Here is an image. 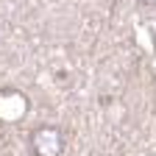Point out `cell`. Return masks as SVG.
<instances>
[{
  "mask_svg": "<svg viewBox=\"0 0 156 156\" xmlns=\"http://www.w3.org/2000/svg\"><path fill=\"white\" fill-rule=\"evenodd\" d=\"M28 148L34 156H64L67 151V136L58 126H36L28 134Z\"/></svg>",
  "mask_w": 156,
  "mask_h": 156,
  "instance_id": "cell-1",
  "label": "cell"
},
{
  "mask_svg": "<svg viewBox=\"0 0 156 156\" xmlns=\"http://www.w3.org/2000/svg\"><path fill=\"white\" fill-rule=\"evenodd\" d=\"M142 6H156V0H140Z\"/></svg>",
  "mask_w": 156,
  "mask_h": 156,
  "instance_id": "cell-2",
  "label": "cell"
}]
</instances>
